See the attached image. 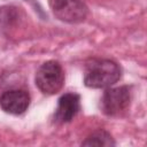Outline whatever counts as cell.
<instances>
[{"label": "cell", "instance_id": "8992f818", "mask_svg": "<svg viewBox=\"0 0 147 147\" xmlns=\"http://www.w3.org/2000/svg\"><path fill=\"white\" fill-rule=\"evenodd\" d=\"M80 109V98L77 93H65L59 99L54 113V121L63 124L70 122Z\"/></svg>", "mask_w": 147, "mask_h": 147}, {"label": "cell", "instance_id": "3957f363", "mask_svg": "<svg viewBox=\"0 0 147 147\" xmlns=\"http://www.w3.org/2000/svg\"><path fill=\"white\" fill-rule=\"evenodd\" d=\"M131 102V92L129 86L108 88L100 100V109L107 116H119L124 114Z\"/></svg>", "mask_w": 147, "mask_h": 147}, {"label": "cell", "instance_id": "ba28073f", "mask_svg": "<svg viewBox=\"0 0 147 147\" xmlns=\"http://www.w3.org/2000/svg\"><path fill=\"white\" fill-rule=\"evenodd\" d=\"M82 146H115V141L110 133H108L105 130H98L91 133L83 142Z\"/></svg>", "mask_w": 147, "mask_h": 147}, {"label": "cell", "instance_id": "52a82bcc", "mask_svg": "<svg viewBox=\"0 0 147 147\" xmlns=\"http://www.w3.org/2000/svg\"><path fill=\"white\" fill-rule=\"evenodd\" d=\"M21 18L20 10L14 6L0 7V31L7 33L9 30H14L15 25Z\"/></svg>", "mask_w": 147, "mask_h": 147}, {"label": "cell", "instance_id": "6da1fadb", "mask_svg": "<svg viewBox=\"0 0 147 147\" xmlns=\"http://www.w3.org/2000/svg\"><path fill=\"white\" fill-rule=\"evenodd\" d=\"M121 78V67L113 60L91 59L84 69V84L91 88H108Z\"/></svg>", "mask_w": 147, "mask_h": 147}, {"label": "cell", "instance_id": "7a4b0ae2", "mask_svg": "<svg viewBox=\"0 0 147 147\" xmlns=\"http://www.w3.org/2000/svg\"><path fill=\"white\" fill-rule=\"evenodd\" d=\"M34 82L44 94H55L63 87L64 71L59 62L47 61L38 68Z\"/></svg>", "mask_w": 147, "mask_h": 147}, {"label": "cell", "instance_id": "277c9868", "mask_svg": "<svg viewBox=\"0 0 147 147\" xmlns=\"http://www.w3.org/2000/svg\"><path fill=\"white\" fill-rule=\"evenodd\" d=\"M51 8L56 18L67 23H80L87 14V6L80 0H51Z\"/></svg>", "mask_w": 147, "mask_h": 147}, {"label": "cell", "instance_id": "5b68a950", "mask_svg": "<svg viewBox=\"0 0 147 147\" xmlns=\"http://www.w3.org/2000/svg\"><path fill=\"white\" fill-rule=\"evenodd\" d=\"M30 105V95L24 90H9L0 96V107L3 111L11 115L25 113Z\"/></svg>", "mask_w": 147, "mask_h": 147}]
</instances>
